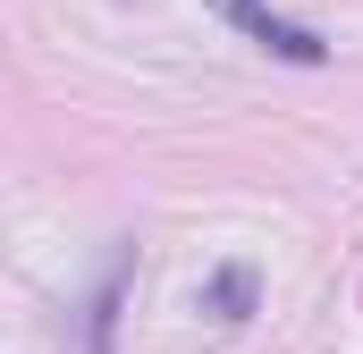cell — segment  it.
<instances>
[{"instance_id": "3", "label": "cell", "mask_w": 363, "mask_h": 354, "mask_svg": "<svg viewBox=\"0 0 363 354\" xmlns=\"http://www.w3.org/2000/svg\"><path fill=\"white\" fill-rule=\"evenodd\" d=\"M127 270H135V253H118V262L101 270V287H93V312H85V354H110V329H118V295H127Z\"/></svg>"}, {"instance_id": "2", "label": "cell", "mask_w": 363, "mask_h": 354, "mask_svg": "<svg viewBox=\"0 0 363 354\" xmlns=\"http://www.w3.org/2000/svg\"><path fill=\"white\" fill-rule=\"evenodd\" d=\"M254 295H262L254 262H220L211 278H203V312H211V321H228V329H237V321L254 312Z\"/></svg>"}, {"instance_id": "1", "label": "cell", "mask_w": 363, "mask_h": 354, "mask_svg": "<svg viewBox=\"0 0 363 354\" xmlns=\"http://www.w3.org/2000/svg\"><path fill=\"white\" fill-rule=\"evenodd\" d=\"M220 8H228V17H237L254 42H262V51L296 59V68H321V59H330V42H321L313 25H287V17H271V8H254V0H220Z\"/></svg>"}]
</instances>
